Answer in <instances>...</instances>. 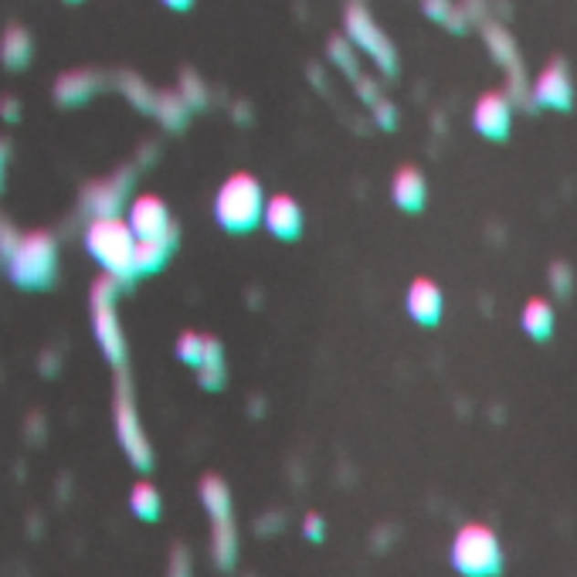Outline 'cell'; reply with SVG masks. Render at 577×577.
I'll list each match as a JSON object with an SVG mask.
<instances>
[{
    "mask_svg": "<svg viewBox=\"0 0 577 577\" xmlns=\"http://www.w3.org/2000/svg\"><path fill=\"white\" fill-rule=\"evenodd\" d=\"M136 231L120 215H92L85 228V248L102 265L106 276H116L120 282L136 278Z\"/></svg>",
    "mask_w": 577,
    "mask_h": 577,
    "instance_id": "obj_1",
    "label": "cell"
},
{
    "mask_svg": "<svg viewBox=\"0 0 577 577\" xmlns=\"http://www.w3.org/2000/svg\"><path fill=\"white\" fill-rule=\"evenodd\" d=\"M265 197L262 194V184L258 177L252 173H231L228 181L217 187L215 194V217L217 225L231 235H241V231H252L262 225V215H265Z\"/></svg>",
    "mask_w": 577,
    "mask_h": 577,
    "instance_id": "obj_2",
    "label": "cell"
},
{
    "mask_svg": "<svg viewBox=\"0 0 577 577\" xmlns=\"http://www.w3.org/2000/svg\"><path fill=\"white\" fill-rule=\"evenodd\" d=\"M11 278L25 288H41L55 278L58 268V245L48 231H27L4 245Z\"/></svg>",
    "mask_w": 577,
    "mask_h": 577,
    "instance_id": "obj_3",
    "label": "cell"
},
{
    "mask_svg": "<svg viewBox=\"0 0 577 577\" xmlns=\"http://www.w3.org/2000/svg\"><path fill=\"white\" fill-rule=\"evenodd\" d=\"M201 503L211 517V557L221 571H231L238 561V527H235V506H231L228 482L207 472L201 479Z\"/></svg>",
    "mask_w": 577,
    "mask_h": 577,
    "instance_id": "obj_4",
    "label": "cell"
},
{
    "mask_svg": "<svg viewBox=\"0 0 577 577\" xmlns=\"http://www.w3.org/2000/svg\"><path fill=\"white\" fill-rule=\"evenodd\" d=\"M452 567L462 577H499L503 574V543L493 527L466 523L452 540Z\"/></svg>",
    "mask_w": 577,
    "mask_h": 577,
    "instance_id": "obj_5",
    "label": "cell"
},
{
    "mask_svg": "<svg viewBox=\"0 0 577 577\" xmlns=\"http://www.w3.org/2000/svg\"><path fill=\"white\" fill-rule=\"evenodd\" d=\"M112 418H116V438H120L126 458H130L140 472H150L153 469V446H150L143 425H140V411H136V401H132V391L126 377H120V384H116Z\"/></svg>",
    "mask_w": 577,
    "mask_h": 577,
    "instance_id": "obj_6",
    "label": "cell"
},
{
    "mask_svg": "<svg viewBox=\"0 0 577 577\" xmlns=\"http://www.w3.org/2000/svg\"><path fill=\"white\" fill-rule=\"evenodd\" d=\"M116 288H120L116 276H102L92 286V330H96L99 347L109 357V363L120 367L126 357V340L120 330V316H116Z\"/></svg>",
    "mask_w": 577,
    "mask_h": 577,
    "instance_id": "obj_7",
    "label": "cell"
},
{
    "mask_svg": "<svg viewBox=\"0 0 577 577\" xmlns=\"http://www.w3.org/2000/svg\"><path fill=\"white\" fill-rule=\"evenodd\" d=\"M343 27H347V37L353 41V48L367 51L373 58L377 68H384L387 75L397 68V51L391 45V37L377 27V21L371 17V11L363 4H350L347 17H343Z\"/></svg>",
    "mask_w": 577,
    "mask_h": 577,
    "instance_id": "obj_8",
    "label": "cell"
},
{
    "mask_svg": "<svg viewBox=\"0 0 577 577\" xmlns=\"http://www.w3.org/2000/svg\"><path fill=\"white\" fill-rule=\"evenodd\" d=\"M130 228L136 231V238H173V221H170V207L163 205V197L157 194H140L130 205Z\"/></svg>",
    "mask_w": 577,
    "mask_h": 577,
    "instance_id": "obj_9",
    "label": "cell"
},
{
    "mask_svg": "<svg viewBox=\"0 0 577 577\" xmlns=\"http://www.w3.org/2000/svg\"><path fill=\"white\" fill-rule=\"evenodd\" d=\"M530 96L543 109H561V112H564V109L574 106V82H571V72H567L564 61L561 58L551 61V65L533 79Z\"/></svg>",
    "mask_w": 577,
    "mask_h": 577,
    "instance_id": "obj_10",
    "label": "cell"
},
{
    "mask_svg": "<svg viewBox=\"0 0 577 577\" xmlns=\"http://www.w3.org/2000/svg\"><path fill=\"white\" fill-rule=\"evenodd\" d=\"M472 122L486 140H506L509 126H513V106L506 92H486L479 96L476 109H472Z\"/></svg>",
    "mask_w": 577,
    "mask_h": 577,
    "instance_id": "obj_11",
    "label": "cell"
},
{
    "mask_svg": "<svg viewBox=\"0 0 577 577\" xmlns=\"http://www.w3.org/2000/svg\"><path fill=\"white\" fill-rule=\"evenodd\" d=\"M404 302H408V316L421 326H435L446 313V296L432 278H414Z\"/></svg>",
    "mask_w": 577,
    "mask_h": 577,
    "instance_id": "obj_12",
    "label": "cell"
},
{
    "mask_svg": "<svg viewBox=\"0 0 577 577\" xmlns=\"http://www.w3.org/2000/svg\"><path fill=\"white\" fill-rule=\"evenodd\" d=\"M262 225L272 231L276 238L292 241L302 231V207L296 205V197H288V194H276V197H268V201H265Z\"/></svg>",
    "mask_w": 577,
    "mask_h": 577,
    "instance_id": "obj_13",
    "label": "cell"
},
{
    "mask_svg": "<svg viewBox=\"0 0 577 577\" xmlns=\"http://www.w3.org/2000/svg\"><path fill=\"white\" fill-rule=\"evenodd\" d=\"M482 37H486V48H489V55H493V58L503 65L506 72H509V82H513V85L523 82V68H519V48H517V41H513V35H509L503 25L486 21V25H482Z\"/></svg>",
    "mask_w": 577,
    "mask_h": 577,
    "instance_id": "obj_14",
    "label": "cell"
},
{
    "mask_svg": "<svg viewBox=\"0 0 577 577\" xmlns=\"http://www.w3.org/2000/svg\"><path fill=\"white\" fill-rule=\"evenodd\" d=\"M391 194H394V205L401 207V211H421V207H425V197H428L425 173H421L418 167H401L394 173Z\"/></svg>",
    "mask_w": 577,
    "mask_h": 577,
    "instance_id": "obj_15",
    "label": "cell"
},
{
    "mask_svg": "<svg viewBox=\"0 0 577 577\" xmlns=\"http://www.w3.org/2000/svg\"><path fill=\"white\" fill-rule=\"evenodd\" d=\"M99 85H102V79L96 72H65L55 82V99L61 106H79L96 92Z\"/></svg>",
    "mask_w": 577,
    "mask_h": 577,
    "instance_id": "obj_16",
    "label": "cell"
},
{
    "mask_svg": "<svg viewBox=\"0 0 577 577\" xmlns=\"http://www.w3.org/2000/svg\"><path fill=\"white\" fill-rule=\"evenodd\" d=\"M35 55V41L27 35L21 25H11L0 37V61L7 65V68H25L27 61Z\"/></svg>",
    "mask_w": 577,
    "mask_h": 577,
    "instance_id": "obj_17",
    "label": "cell"
},
{
    "mask_svg": "<svg viewBox=\"0 0 577 577\" xmlns=\"http://www.w3.org/2000/svg\"><path fill=\"white\" fill-rule=\"evenodd\" d=\"M173 248V238H140L136 241V276H150L163 268Z\"/></svg>",
    "mask_w": 577,
    "mask_h": 577,
    "instance_id": "obj_18",
    "label": "cell"
},
{
    "mask_svg": "<svg viewBox=\"0 0 577 577\" xmlns=\"http://www.w3.org/2000/svg\"><path fill=\"white\" fill-rule=\"evenodd\" d=\"M519 323L527 330L533 340H547L553 333V306L540 296H533V299L523 306V316H519Z\"/></svg>",
    "mask_w": 577,
    "mask_h": 577,
    "instance_id": "obj_19",
    "label": "cell"
},
{
    "mask_svg": "<svg viewBox=\"0 0 577 577\" xmlns=\"http://www.w3.org/2000/svg\"><path fill=\"white\" fill-rule=\"evenodd\" d=\"M130 509L132 517H140L143 523H157L160 509H163V499H160V489L153 482H136L130 493Z\"/></svg>",
    "mask_w": 577,
    "mask_h": 577,
    "instance_id": "obj_20",
    "label": "cell"
},
{
    "mask_svg": "<svg viewBox=\"0 0 577 577\" xmlns=\"http://www.w3.org/2000/svg\"><path fill=\"white\" fill-rule=\"evenodd\" d=\"M197 381H201V387H207V391H221V387H225V347H221L215 337H207V353H205V363L197 367Z\"/></svg>",
    "mask_w": 577,
    "mask_h": 577,
    "instance_id": "obj_21",
    "label": "cell"
},
{
    "mask_svg": "<svg viewBox=\"0 0 577 577\" xmlns=\"http://www.w3.org/2000/svg\"><path fill=\"white\" fill-rule=\"evenodd\" d=\"M126 177H116V181H106L99 184L96 197H89V207L96 211V215H120V205H122V194H126Z\"/></svg>",
    "mask_w": 577,
    "mask_h": 577,
    "instance_id": "obj_22",
    "label": "cell"
},
{
    "mask_svg": "<svg viewBox=\"0 0 577 577\" xmlns=\"http://www.w3.org/2000/svg\"><path fill=\"white\" fill-rule=\"evenodd\" d=\"M421 7H425V17L452 27V31H462V27L469 25V11H466V7H456L452 0H421Z\"/></svg>",
    "mask_w": 577,
    "mask_h": 577,
    "instance_id": "obj_23",
    "label": "cell"
},
{
    "mask_svg": "<svg viewBox=\"0 0 577 577\" xmlns=\"http://www.w3.org/2000/svg\"><path fill=\"white\" fill-rule=\"evenodd\" d=\"M205 353H207V337H201V333H181V340H177V357H181L187 367H201L205 363Z\"/></svg>",
    "mask_w": 577,
    "mask_h": 577,
    "instance_id": "obj_24",
    "label": "cell"
},
{
    "mask_svg": "<svg viewBox=\"0 0 577 577\" xmlns=\"http://www.w3.org/2000/svg\"><path fill=\"white\" fill-rule=\"evenodd\" d=\"M167 577H194V561H191V551L187 547H173L170 551V561H167Z\"/></svg>",
    "mask_w": 577,
    "mask_h": 577,
    "instance_id": "obj_25",
    "label": "cell"
},
{
    "mask_svg": "<svg viewBox=\"0 0 577 577\" xmlns=\"http://www.w3.org/2000/svg\"><path fill=\"white\" fill-rule=\"evenodd\" d=\"M571 286H574V272H571L564 262H553L551 265V288L564 299V296H571Z\"/></svg>",
    "mask_w": 577,
    "mask_h": 577,
    "instance_id": "obj_26",
    "label": "cell"
},
{
    "mask_svg": "<svg viewBox=\"0 0 577 577\" xmlns=\"http://www.w3.org/2000/svg\"><path fill=\"white\" fill-rule=\"evenodd\" d=\"M302 537H306V540H313V543H323L326 519L320 517V513H306V517H302Z\"/></svg>",
    "mask_w": 577,
    "mask_h": 577,
    "instance_id": "obj_27",
    "label": "cell"
},
{
    "mask_svg": "<svg viewBox=\"0 0 577 577\" xmlns=\"http://www.w3.org/2000/svg\"><path fill=\"white\" fill-rule=\"evenodd\" d=\"M163 4H167L170 11H187V7H191L194 0H163Z\"/></svg>",
    "mask_w": 577,
    "mask_h": 577,
    "instance_id": "obj_28",
    "label": "cell"
},
{
    "mask_svg": "<svg viewBox=\"0 0 577 577\" xmlns=\"http://www.w3.org/2000/svg\"><path fill=\"white\" fill-rule=\"evenodd\" d=\"M17 112H21V106H14L11 99H7V102H4V116H7V120H17Z\"/></svg>",
    "mask_w": 577,
    "mask_h": 577,
    "instance_id": "obj_29",
    "label": "cell"
},
{
    "mask_svg": "<svg viewBox=\"0 0 577 577\" xmlns=\"http://www.w3.org/2000/svg\"><path fill=\"white\" fill-rule=\"evenodd\" d=\"M4 160H7V150H4V143H0V170H4Z\"/></svg>",
    "mask_w": 577,
    "mask_h": 577,
    "instance_id": "obj_30",
    "label": "cell"
},
{
    "mask_svg": "<svg viewBox=\"0 0 577 577\" xmlns=\"http://www.w3.org/2000/svg\"><path fill=\"white\" fill-rule=\"evenodd\" d=\"M65 4H79V0H65Z\"/></svg>",
    "mask_w": 577,
    "mask_h": 577,
    "instance_id": "obj_31",
    "label": "cell"
}]
</instances>
